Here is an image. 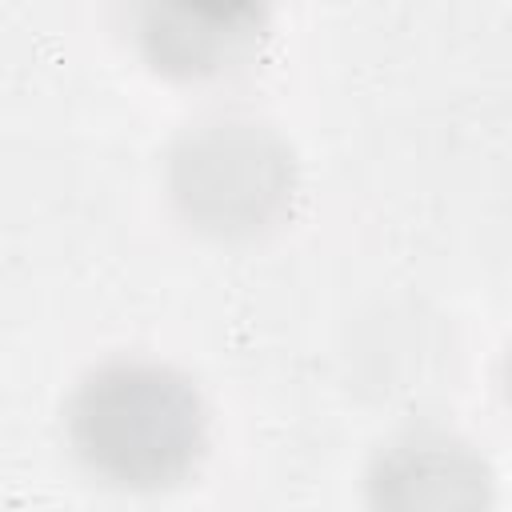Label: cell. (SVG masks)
<instances>
[{
	"label": "cell",
	"mask_w": 512,
	"mask_h": 512,
	"mask_svg": "<svg viewBox=\"0 0 512 512\" xmlns=\"http://www.w3.org/2000/svg\"><path fill=\"white\" fill-rule=\"evenodd\" d=\"M268 8L260 4H148L136 36L144 56L180 80L236 72L264 40Z\"/></svg>",
	"instance_id": "277c9868"
},
{
	"label": "cell",
	"mask_w": 512,
	"mask_h": 512,
	"mask_svg": "<svg viewBox=\"0 0 512 512\" xmlns=\"http://www.w3.org/2000/svg\"><path fill=\"white\" fill-rule=\"evenodd\" d=\"M208 436L192 380L156 360H108L68 400V440L80 464L132 492L184 480Z\"/></svg>",
	"instance_id": "6da1fadb"
},
{
	"label": "cell",
	"mask_w": 512,
	"mask_h": 512,
	"mask_svg": "<svg viewBox=\"0 0 512 512\" xmlns=\"http://www.w3.org/2000/svg\"><path fill=\"white\" fill-rule=\"evenodd\" d=\"M168 188L184 220L200 232L252 236L272 228L292 204V148L260 120H204L176 140Z\"/></svg>",
	"instance_id": "7a4b0ae2"
},
{
	"label": "cell",
	"mask_w": 512,
	"mask_h": 512,
	"mask_svg": "<svg viewBox=\"0 0 512 512\" xmlns=\"http://www.w3.org/2000/svg\"><path fill=\"white\" fill-rule=\"evenodd\" d=\"M508 396H512V356H508Z\"/></svg>",
	"instance_id": "5b68a950"
},
{
	"label": "cell",
	"mask_w": 512,
	"mask_h": 512,
	"mask_svg": "<svg viewBox=\"0 0 512 512\" xmlns=\"http://www.w3.org/2000/svg\"><path fill=\"white\" fill-rule=\"evenodd\" d=\"M372 512H488V460L448 432H412L388 444L368 468Z\"/></svg>",
	"instance_id": "3957f363"
}]
</instances>
